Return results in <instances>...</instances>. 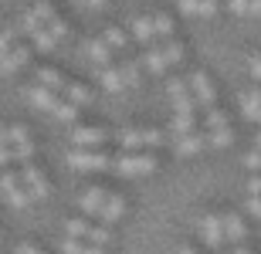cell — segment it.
<instances>
[{
  "mask_svg": "<svg viewBox=\"0 0 261 254\" xmlns=\"http://www.w3.org/2000/svg\"><path fill=\"white\" fill-rule=\"evenodd\" d=\"M88 4H92V7H102V4H106V0H88Z\"/></svg>",
  "mask_w": 261,
  "mask_h": 254,
  "instance_id": "cell-44",
  "label": "cell"
},
{
  "mask_svg": "<svg viewBox=\"0 0 261 254\" xmlns=\"http://www.w3.org/2000/svg\"><path fill=\"white\" fill-rule=\"evenodd\" d=\"M0 186H4V200H7L10 207H28L31 204V193H28V186H24V180H20L10 166H4Z\"/></svg>",
  "mask_w": 261,
  "mask_h": 254,
  "instance_id": "cell-4",
  "label": "cell"
},
{
  "mask_svg": "<svg viewBox=\"0 0 261 254\" xmlns=\"http://www.w3.org/2000/svg\"><path fill=\"white\" fill-rule=\"evenodd\" d=\"M61 254H106V251L88 244V241H78V237H65L61 241Z\"/></svg>",
  "mask_w": 261,
  "mask_h": 254,
  "instance_id": "cell-19",
  "label": "cell"
},
{
  "mask_svg": "<svg viewBox=\"0 0 261 254\" xmlns=\"http://www.w3.org/2000/svg\"><path fill=\"white\" fill-rule=\"evenodd\" d=\"M85 48H88V54L95 58L98 68H109V41H95V38H92Z\"/></svg>",
  "mask_w": 261,
  "mask_h": 254,
  "instance_id": "cell-23",
  "label": "cell"
},
{
  "mask_svg": "<svg viewBox=\"0 0 261 254\" xmlns=\"http://www.w3.org/2000/svg\"><path fill=\"white\" fill-rule=\"evenodd\" d=\"M126 214V200H122V193H109V200H106V210H102V227H109V224H116L119 217Z\"/></svg>",
  "mask_w": 261,
  "mask_h": 254,
  "instance_id": "cell-12",
  "label": "cell"
},
{
  "mask_svg": "<svg viewBox=\"0 0 261 254\" xmlns=\"http://www.w3.org/2000/svg\"><path fill=\"white\" fill-rule=\"evenodd\" d=\"M187 81H190V92H194L197 105H203V112L217 108V105H214V85H211V78H207L203 71H194V75H190Z\"/></svg>",
  "mask_w": 261,
  "mask_h": 254,
  "instance_id": "cell-6",
  "label": "cell"
},
{
  "mask_svg": "<svg viewBox=\"0 0 261 254\" xmlns=\"http://www.w3.org/2000/svg\"><path fill=\"white\" fill-rule=\"evenodd\" d=\"M65 231H68V237L88 241V244H95V247H106L109 241H112L109 227H95V224H88V220H82V217H71V220H65Z\"/></svg>",
  "mask_w": 261,
  "mask_h": 254,
  "instance_id": "cell-1",
  "label": "cell"
},
{
  "mask_svg": "<svg viewBox=\"0 0 261 254\" xmlns=\"http://www.w3.org/2000/svg\"><path fill=\"white\" fill-rule=\"evenodd\" d=\"M65 95H68V102H75V105H88V102H92V92H88L82 81H68Z\"/></svg>",
  "mask_w": 261,
  "mask_h": 254,
  "instance_id": "cell-22",
  "label": "cell"
},
{
  "mask_svg": "<svg viewBox=\"0 0 261 254\" xmlns=\"http://www.w3.org/2000/svg\"><path fill=\"white\" fill-rule=\"evenodd\" d=\"M143 65H146L149 71H153V75H163L170 61H166V51L153 44V48H146V51H143Z\"/></svg>",
  "mask_w": 261,
  "mask_h": 254,
  "instance_id": "cell-15",
  "label": "cell"
},
{
  "mask_svg": "<svg viewBox=\"0 0 261 254\" xmlns=\"http://www.w3.org/2000/svg\"><path fill=\"white\" fill-rule=\"evenodd\" d=\"M221 129H227V116L221 108H211L207 112V132H221Z\"/></svg>",
  "mask_w": 261,
  "mask_h": 254,
  "instance_id": "cell-28",
  "label": "cell"
},
{
  "mask_svg": "<svg viewBox=\"0 0 261 254\" xmlns=\"http://www.w3.org/2000/svg\"><path fill=\"white\" fill-rule=\"evenodd\" d=\"M153 24H156V34L163 41H173V20H170V14H163V10L153 14Z\"/></svg>",
  "mask_w": 261,
  "mask_h": 254,
  "instance_id": "cell-25",
  "label": "cell"
},
{
  "mask_svg": "<svg viewBox=\"0 0 261 254\" xmlns=\"http://www.w3.org/2000/svg\"><path fill=\"white\" fill-rule=\"evenodd\" d=\"M211 136V146H217V149H224V146H231L234 143V132L231 129H221V132H207Z\"/></svg>",
  "mask_w": 261,
  "mask_h": 254,
  "instance_id": "cell-34",
  "label": "cell"
},
{
  "mask_svg": "<svg viewBox=\"0 0 261 254\" xmlns=\"http://www.w3.org/2000/svg\"><path fill=\"white\" fill-rule=\"evenodd\" d=\"M241 112H244V119H251V122L261 126V85L241 92Z\"/></svg>",
  "mask_w": 261,
  "mask_h": 254,
  "instance_id": "cell-11",
  "label": "cell"
},
{
  "mask_svg": "<svg viewBox=\"0 0 261 254\" xmlns=\"http://www.w3.org/2000/svg\"><path fill=\"white\" fill-rule=\"evenodd\" d=\"M163 51H166V61H170V65H176V61H184V44H180V41H163Z\"/></svg>",
  "mask_w": 261,
  "mask_h": 254,
  "instance_id": "cell-29",
  "label": "cell"
},
{
  "mask_svg": "<svg viewBox=\"0 0 261 254\" xmlns=\"http://www.w3.org/2000/svg\"><path fill=\"white\" fill-rule=\"evenodd\" d=\"M34 14L41 17V24H44V27H48L51 20H58V14L51 10V4H48V0H38V4H34Z\"/></svg>",
  "mask_w": 261,
  "mask_h": 254,
  "instance_id": "cell-32",
  "label": "cell"
},
{
  "mask_svg": "<svg viewBox=\"0 0 261 254\" xmlns=\"http://www.w3.org/2000/svg\"><path fill=\"white\" fill-rule=\"evenodd\" d=\"M203 143H211V136H207V129H203V132H194V136H184V139H176V153H180V156H194L197 149L203 146Z\"/></svg>",
  "mask_w": 261,
  "mask_h": 254,
  "instance_id": "cell-14",
  "label": "cell"
},
{
  "mask_svg": "<svg viewBox=\"0 0 261 254\" xmlns=\"http://www.w3.org/2000/svg\"><path fill=\"white\" fill-rule=\"evenodd\" d=\"M20 180H24V186H28L31 200H44V196H48V180L41 176V170L34 166V163H24V170H20Z\"/></svg>",
  "mask_w": 261,
  "mask_h": 254,
  "instance_id": "cell-7",
  "label": "cell"
},
{
  "mask_svg": "<svg viewBox=\"0 0 261 254\" xmlns=\"http://www.w3.org/2000/svg\"><path fill=\"white\" fill-rule=\"evenodd\" d=\"M248 14H254V17H261V0H251V10Z\"/></svg>",
  "mask_w": 261,
  "mask_h": 254,
  "instance_id": "cell-42",
  "label": "cell"
},
{
  "mask_svg": "<svg viewBox=\"0 0 261 254\" xmlns=\"http://www.w3.org/2000/svg\"><path fill=\"white\" fill-rule=\"evenodd\" d=\"M28 98L34 102L38 108H55L58 105V98H55V92L51 88H44V85H34V88H28Z\"/></svg>",
  "mask_w": 261,
  "mask_h": 254,
  "instance_id": "cell-20",
  "label": "cell"
},
{
  "mask_svg": "<svg viewBox=\"0 0 261 254\" xmlns=\"http://www.w3.org/2000/svg\"><path fill=\"white\" fill-rule=\"evenodd\" d=\"M112 170H119L122 176H143V173H153L156 170V159L139 156V153H119V156L112 159Z\"/></svg>",
  "mask_w": 261,
  "mask_h": 254,
  "instance_id": "cell-3",
  "label": "cell"
},
{
  "mask_svg": "<svg viewBox=\"0 0 261 254\" xmlns=\"http://www.w3.org/2000/svg\"><path fill=\"white\" fill-rule=\"evenodd\" d=\"M119 68H122V75H126V85H139V61L126 58Z\"/></svg>",
  "mask_w": 261,
  "mask_h": 254,
  "instance_id": "cell-30",
  "label": "cell"
},
{
  "mask_svg": "<svg viewBox=\"0 0 261 254\" xmlns=\"http://www.w3.org/2000/svg\"><path fill=\"white\" fill-rule=\"evenodd\" d=\"M20 143H28V129L24 126H7L4 129V146H20Z\"/></svg>",
  "mask_w": 261,
  "mask_h": 254,
  "instance_id": "cell-27",
  "label": "cell"
},
{
  "mask_svg": "<svg viewBox=\"0 0 261 254\" xmlns=\"http://www.w3.org/2000/svg\"><path fill=\"white\" fill-rule=\"evenodd\" d=\"M251 75L261 81V54H251Z\"/></svg>",
  "mask_w": 261,
  "mask_h": 254,
  "instance_id": "cell-40",
  "label": "cell"
},
{
  "mask_svg": "<svg viewBox=\"0 0 261 254\" xmlns=\"http://www.w3.org/2000/svg\"><path fill=\"white\" fill-rule=\"evenodd\" d=\"M20 27H14V24H7L4 27V34H0V44H4V51H14V41H17Z\"/></svg>",
  "mask_w": 261,
  "mask_h": 254,
  "instance_id": "cell-35",
  "label": "cell"
},
{
  "mask_svg": "<svg viewBox=\"0 0 261 254\" xmlns=\"http://www.w3.org/2000/svg\"><path fill=\"white\" fill-rule=\"evenodd\" d=\"M28 65V48H14V51H4V61H0V68H4V75H10V71H17Z\"/></svg>",
  "mask_w": 261,
  "mask_h": 254,
  "instance_id": "cell-18",
  "label": "cell"
},
{
  "mask_svg": "<svg viewBox=\"0 0 261 254\" xmlns=\"http://www.w3.org/2000/svg\"><path fill=\"white\" fill-rule=\"evenodd\" d=\"M106 200H109V193L102 190V186H88V190H82V196H78V207H82L85 214H92V217H102Z\"/></svg>",
  "mask_w": 261,
  "mask_h": 254,
  "instance_id": "cell-9",
  "label": "cell"
},
{
  "mask_svg": "<svg viewBox=\"0 0 261 254\" xmlns=\"http://www.w3.org/2000/svg\"><path fill=\"white\" fill-rule=\"evenodd\" d=\"M133 34H136V41H143L146 48H153V38H156L153 17H136V20H133Z\"/></svg>",
  "mask_w": 261,
  "mask_h": 254,
  "instance_id": "cell-16",
  "label": "cell"
},
{
  "mask_svg": "<svg viewBox=\"0 0 261 254\" xmlns=\"http://www.w3.org/2000/svg\"><path fill=\"white\" fill-rule=\"evenodd\" d=\"M14 254H44V251H41V247H34V244H20Z\"/></svg>",
  "mask_w": 261,
  "mask_h": 254,
  "instance_id": "cell-41",
  "label": "cell"
},
{
  "mask_svg": "<svg viewBox=\"0 0 261 254\" xmlns=\"http://www.w3.org/2000/svg\"><path fill=\"white\" fill-rule=\"evenodd\" d=\"M106 139H109V132L106 129H95V126H82V129L71 132V143H75L78 149H98Z\"/></svg>",
  "mask_w": 261,
  "mask_h": 254,
  "instance_id": "cell-10",
  "label": "cell"
},
{
  "mask_svg": "<svg viewBox=\"0 0 261 254\" xmlns=\"http://www.w3.org/2000/svg\"><path fill=\"white\" fill-rule=\"evenodd\" d=\"M231 254H251V251H248V247H244V244H241V247H234V251H231Z\"/></svg>",
  "mask_w": 261,
  "mask_h": 254,
  "instance_id": "cell-43",
  "label": "cell"
},
{
  "mask_svg": "<svg viewBox=\"0 0 261 254\" xmlns=\"http://www.w3.org/2000/svg\"><path fill=\"white\" fill-rule=\"evenodd\" d=\"M248 193H251V196H261V176H258V173L248 180Z\"/></svg>",
  "mask_w": 261,
  "mask_h": 254,
  "instance_id": "cell-39",
  "label": "cell"
},
{
  "mask_svg": "<svg viewBox=\"0 0 261 254\" xmlns=\"http://www.w3.org/2000/svg\"><path fill=\"white\" fill-rule=\"evenodd\" d=\"M227 7H231V14H248L251 10V0H224Z\"/></svg>",
  "mask_w": 261,
  "mask_h": 254,
  "instance_id": "cell-37",
  "label": "cell"
},
{
  "mask_svg": "<svg viewBox=\"0 0 261 254\" xmlns=\"http://www.w3.org/2000/svg\"><path fill=\"white\" fill-rule=\"evenodd\" d=\"M180 254H194V247H180Z\"/></svg>",
  "mask_w": 261,
  "mask_h": 254,
  "instance_id": "cell-45",
  "label": "cell"
},
{
  "mask_svg": "<svg viewBox=\"0 0 261 254\" xmlns=\"http://www.w3.org/2000/svg\"><path fill=\"white\" fill-rule=\"evenodd\" d=\"M116 139L126 153H133L139 146H163L166 143L160 129H122V132H116Z\"/></svg>",
  "mask_w": 261,
  "mask_h": 254,
  "instance_id": "cell-2",
  "label": "cell"
},
{
  "mask_svg": "<svg viewBox=\"0 0 261 254\" xmlns=\"http://www.w3.org/2000/svg\"><path fill=\"white\" fill-rule=\"evenodd\" d=\"M106 41H109V48H126V31H122V27H109L106 31Z\"/></svg>",
  "mask_w": 261,
  "mask_h": 254,
  "instance_id": "cell-33",
  "label": "cell"
},
{
  "mask_svg": "<svg viewBox=\"0 0 261 254\" xmlns=\"http://www.w3.org/2000/svg\"><path fill=\"white\" fill-rule=\"evenodd\" d=\"M48 31L55 34V38H65V34H68V24L58 17V20H51V24H48Z\"/></svg>",
  "mask_w": 261,
  "mask_h": 254,
  "instance_id": "cell-38",
  "label": "cell"
},
{
  "mask_svg": "<svg viewBox=\"0 0 261 254\" xmlns=\"http://www.w3.org/2000/svg\"><path fill=\"white\" fill-rule=\"evenodd\" d=\"M51 112H55V116H58L61 122H71V119L78 116V105H75V102H58V105L51 108Z\"/></svg>",
  "mask_w": 261,
  "mask_h": 254,
  "instance_id": "cell-31",
  "label": "cell"
},
{
  "mask_svg": "<svg viewBox=\"0 0 261 254\" xmlns=\"http://www.w3.org/2000/svg\"><path fill=\"white\" fill-rule=\"evenodd\" d=\"M180 4V10L184 14H203V17H211V14H217V0H176Z\"/></svg>",
  "mask_w": 261,
  "mask_h": 254,
  "instance_id": "cell-17",
  "label": "cell"
},
{
  "mask_svg": "<svg viewBox=\"0 0 261 254\" xmlns=\"http://www.w3.org/2000/svg\"><path fill=\"white\" fill-rule=\"evenodd\" d=\"M38 81L44 88H51V92H65V88H68V81L61 78L55 68H38Z\"/></svg>",
  "mask_w": 261,
  "mask_h": 254,
  "instance_id": "cell-21",
  "label": "cell"
},
{
  "mask_svg": "<svg viewBox=\"0 0 261 254\" xmlns=\"http://www.w3.org/2000/svg\"><path fill=\"white\" fill-rule=\"evenodd\" d=\"M200 237L207 241L211 247H221L224 244V217L221 214H203V220H200Z\"/></svg>",
  "mask_w": 261,
  "mask_h": 254,
  "instance_id": "cell-8",
  "label": "cell"
},
{
  "mask_svg": "<svg viewBox=\"0 0 261 254\" xmlns=\"http://www.w3.org/2000/svg\"><path fill=\"white\" fill-rule=\"evenodd\" d=\"M221 217H224V234H227V241H231L234 247H241L244 244V220L238 214H231V210L221 214Z\"/></svg>",
  "mask_w": 261,
  "mask_h": 254,
  "instance_id": "cell-13",
  "label": "cell"
},
{
  "mask_svg": "<svg viewBox=\"0 0 261 254\" xmlns=\"http://www.w3.org/2000/svg\"><path fill=\"white\" fill-rule=\"evenodd\" d=\"M244 163H248V170H254V173H261V149L251 146V153L244 156Z\"/></svg>",
  "mask_w": 261,
  "mask_h": 254,
  "instance_id": "cell-36",
  "label": "cell"
},
{
  "mask_svg": "<svg viewBox=\"0 0 261 254\" xmlns=\"http://www.w3.org/2000/svg\"><path fill=\"white\" fill-rule=\"evenodd\" d=\"M31 41H34V48H38V51H55V44H58V38H55L48 27H41L38 34H31Z\"/></svg>",
  "mask_w": 261,
  "mask_h": 254,
  "instance_id": "cell-26",
  "label": "cell"
},
{
  "mask_svg": "<svg viewBox=\"0 0 261 254\" xmlns=\"http://www.w3.org/2000/svg\"><path fill=\"white\" fill-rule=\"evenodd\" d=\"M68 163L75 170H109L112 166V159L106 153H98V149H71L68 153Z\"/></svg>",
  "mask_w": 261,
  "mask_h": 254,
  "instance_id": "cell-5",
  "label": "cell"
},
{
  "mask_svg": "<svg viewBox=\"0 0 261 254\" xmlns=\"http://www.w3.org/2000/svg\"><path fill=\"white\" fill-rule=\"evenodd\" d=\"M102 85L109 88V92H119V88L126 85V75H122V68H102Z\"/></svg>",
  "mask_w": 261,
  "mask_h": 254,
  "instance_id": "cell-24",
  "label": "cell"
}]
</instances>
